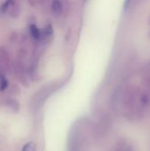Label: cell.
Here are the masks:
<instances>
[{"label":"cell","mask_w":150,"mask_h":151,"mask_svg":"<svg viewBox=\"0 0 150 151\" xmlns=\"http://www.w3.org/2000/svg\"><path fill=\"white\" fill-rule=\"evenodd\" d=\"M114 105L121 108L125 118L131 122L141 120L150 106V95L134 85L118 88L113 96Z\"/></svg>","instance_id":"obj_1"},{"label":"cell","mask_w":150,"mask_h":151,"mask_svg":"<svg viewBox=\"0 0 150 151\" xmlns=\"http://www.w3.org/2000/svg\"><path fill=\"white\" fill-rule=\"evenodd\" d=\"M0 62L4 66V70L11 73L12 71V62L10 58V54L6 48L1 46L0 47Z\"/></svg>","instance_id":"obj_2"},{"label":"cell","mask_w":150,"mask_h":151,"mask_svg":"<svg viewBox=\"0 0 150 151\" xmlns=\"http://www.w3.org/2000/svg\"><path fill=\"white\" fill-rule=\"evenodd\" d=\"M53 27L51 24H47L46 27L43 28L42 31H41V36L38 41H40L42 44L50 43L53 38Z\"/></svg>","instance_id":"obj_3"},{"label":"cell","mask_w":150,"mask_h":151,"mask_svg":"<svg viewBox=\"0 0 150 151\" xmlns=\"http://www.w3.org/2000/svg\"><path fill=\"white\" fill-rule=\"evenodd\" d=\"M7 12L13 19L19 18V14H20V6H19V4L17 2H15L14 0H12L11 3L10 4V6L8 8Z\"/></svg>","instance_id":"obj_4"},{"label":"cell","mask_w":150,"mask_h":151,"mask_svg":"<svg viewBox=\"0 0 150 151\" xmlns=\"http://www.w3.org/2000/svg\"><path fill=\"white\" fill-rule=\"evenodd\" d=\"M51 10L54 14L56 15H61L64 11V5L63 3L60 0H52L51 2Z\"/></svg>","instance_id":"obj_5"},{"label":"cell","mask_w":150,"mask_h":151,"mask_svg":"<svg viewBox=\"0 0 150 151\" xmlns=\"http://www.w3.org/2000/svg\"><path fill=\"white\" fill-rule=\"evenodd\" d=\"M28 30H29V34L32 36V38H34V40H39L40 36H41V30L38 28V27L35 24H30L28 27Z\"/></svg>","instance_id":"obj_6"},{"label":"cell","mask_w":150,"mask_h":151,"mask_svg":"<svg viewBox=\"0 0 150 151\" xmlns=\"http://www.w3.org/2000/svg\"><path fill=\"white\" fill-rule=\"evenodd\" d=\"M116 151H134L133 147L127 142L124 141L118 144Z\"/></svg>","instance_id":"obj_7"},{"label":"cell","mask_w":150,"mask_h":151,"mask_svg":"<svg viewBox=\"0 0 150 151\" xmlns=\"http://www.w3.org/2000/svg\"><path fill=\"white\" fill-rule=\"evenodd\" d=\"M21 151H36V144L34 142H28L23 147Z\"/></svg>","instance_id":"obj_8"},{"label":"cell","mask_w":150,"mask_h":151,"mask_svg":"<svg viewBox=\"0 0 150 151\" xmlns=\"http://www.w3.org/2000/svg\"><path fill=\"white\" fill-rule=\"evenodd\" d=\"M12 0H5V2L0 6V12L2 13H6L7 11H8V8L10 6V4L11 3Z\"/></svg>","instance_id":"obj_9"},{"label":"cell","mask_w":150,"mask_h":151,"mask_svg":"<svg viewBox=\"0 0 150 151\" xmlns=\"http://www.w3.org/2000/svg\"><path fill=\"white\" fill-rule=\"evenodd\" d=\"M5 70H4V66L2 65V64H1V62H0V82L4 80V79H5V72H4Z\"/></svg>","instance_id":"obj_10"},{"label":"cell","mask_w":150,"mask_h":151,"mask_svg":"<svg viewBox=\"0 0 150 151\" xmlns=\"http://www.w3.org/2000/svg\"><path fill=\"white\" fill-rule=\"evenodd\" d=\"M28 4L32 6V7H35L36 5L39 4V2L40 0H27Z\"/></svg>","instance_id":"obj_11"},{"label":"cell","mask_w":150,"mask_h":151,"mask_svg":"<svg viewBox=\"0 0 150 151\" xmlns=\"http://www.w3.org/2000/svg\"><path fill=\"white\" fill-rule=\"evenodd\" d=\"M48 3H49V0H40L39 4H41L42 6H45Z\"/></svg>","instance_id":"obj_12"},{"label":"cell","mask_w":150,"mask_h":151,"mask_svg":"<svg viewBox=\"0 0 150 151\" xmlns=\"http://www.w3.org/2000/svg\"><path fill=\"white\" fill-rule=\"evenodd\" d=\"M149 25L150 26V16H149Z\"/></svg>","instance_id":"obj_13"}]
</instances>
